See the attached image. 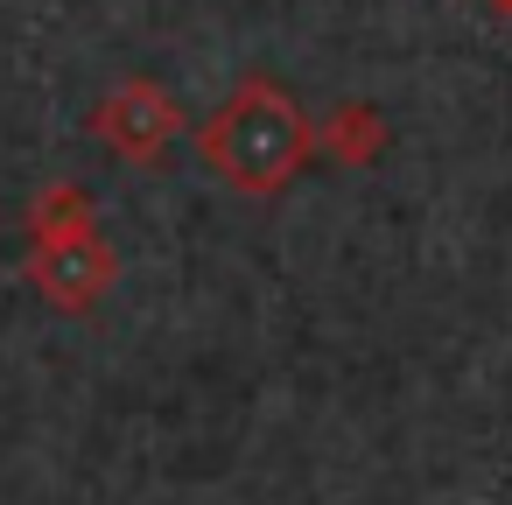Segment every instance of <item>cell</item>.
Instances as JSON below:
<instances>
[{
    "label": "cell",
    "mask_w": 512,
    "mask_h": 505,
    "mask_svg": "<svg viewBox=\"0 0 512 505\" xmlns=\"http://www.w3.org/2000/svg\"><path fill=\"white\" fill-rule=\"evenodd\" d=\"M211 162H218L232 183L267 190V183H281V176L302 162V127H295V113L274 106V99H232V106L218 113V127H211Z\"/></svg>",
    "instance_id": "6da1fadb"
}]
</instances>
